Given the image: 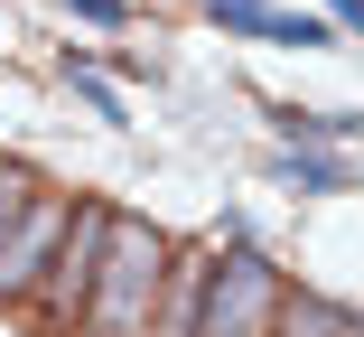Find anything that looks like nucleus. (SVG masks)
<instances>
[{
	"label": "nucleus",
	"mask_w": 364,
	"mask_h": 337,
	"mask_svg": "<svg viewBox=\"0 0 364 337\" xmlns=\"http://www.w3.org/2000/svg\"><path fill=\"white\" fill-rule=\"evenodd\" d=\"M168 272V244L150 234V225H131V216H103V244H94V281H85V328L94 337H140L150 328V309H159V281Z\"/></svg>",
	"instance_id": "1"
},
{
	"label": "nucleus",
	"mask_w": 364,
	"mask_h": 337,
	"mask_svg": "<svg viewBox=\"0 0 364 337\" xmlns=\"http://www.w3.org/2000/svg\"><path fill=\"white\" fill-rule=\"evenodd\" d=\"M280 272L262 262V244L243 234V244H225L196 272V318H187V337H271V309H280Z\"/></svg>",
	"instance_id": "2"
},
{
	"label": "nucleus",
	"mask_w": 364,
	"mask_h": 337,
	"mask_svg": "<svg viewBox=\"0 0 364 337\" xmlns=\"http://www.w3.org/2000/svg\"><path fill=\"white\" fill-rule=\"evenodd\" d=\"M65 225H75V207H65V197H28V216L10 225V234H0V300H19L38 272H47V262H56V244H65Z\"/></svg>",
	"instance_id": "3"
},
{
	"label": "nucleus",
	"mask_w": 364,
	"mask_h": 337,
	"mask_svg": "<svg viewBox=\"0 0 364 337\" xmlns=\"http://www.w3.org/2000/svg\"><path fill=\"white\" fill-rule=\"evenodd\" d=\"M289 187H299V197H346L355 187V169H346V150H299V141H289L280 160H271Z\"/></svg>",
	"instance_id": "4"
},
{
	"label": "nucleus",
	"mask_w": 364,
	"mask_h": 337,
	"mask_svg": "<svg viewBox=\"0 0 364 337\" xmlns=\"http://www.w3.org/2000/svg\"><path fill=\"white\" fill-rule=\"evenodd\" d=\"M280 337H355V309L346 300H318V291H280Z\"/></svg>",
	"instance_id": "5"
},
{
	"label": "nucleus",
	"mask_w": 364,
	"mask_h": 337,
	"mask_svg": "<svg viewBox=\"0 0 364 337\" xmlns=\"http://www.w3.org/2000/svg\"><path fill=\"white\" fill-rule=\"evenodd\" d=\"M65 85H75V103H85V113H103V122H112V131H122V122H131V103H122V94H112V85H103V76H94V66H75V56H65Z\"/></svg>",
	"instance_id": "6"
},
{
	"label": "nucleus",
	"mask_w": 364,
	"mask_h": 337,
	"mask_svg": "<svg viewBox=\"0 0 364 337\" xmlns=\"http://www.w3.org/2000/svg\"><path fill=\"white\" fill-rule=\"evenodd\" d=\"M262 38H271V47H299V56H309V47H327L336 28H327V19H309V10H271V28H262Z\"/></svg>",
	"instance_id": "7"
},
{
	"label": "nucleus",
	"mask_w": 364,
	"mask_h": 337,
	"mask_svg": "<svg viewBox=\"0 0 364 337\" xmlns=\"http://www.w3.org/2000/svg\"><path fill=\"white\" fill-rule=\"evenodd\" d=\"M196 10H205L215 28H234V38H262V28H271V0H196Z\"/></svg>",
	"instance_id": "8"
},
{
	"label": "nucleus",
	"mask_w": 364,
	"mask_h": 337,
	"mask_svg": "<svg viewBox=\"0 0 364 337\" xmlns=\"http://www.w3.org/2000/svg\"><path fill=\"white\" fill-rule=\"evenodd\" d=\"M85 28H131V0H65Z\"/></svg>",
	"instance_id": "9"
},
{
	"label": "nucleus",
	"mask_w": 364,
	"mask_h": 337,
	"mask_svg": "<svg viewBox=\"0 0 364 337\" xmlns=\"http://www.w3.org/2000/svg\"><path fill=\"white\" fill-rule=\"evenodd\" d=\"M327 19H336V38H355L364 28V0H327Z\"/></svg>",
	"instance_id": "10"
}]
</instances>
